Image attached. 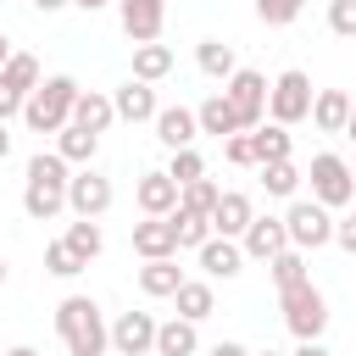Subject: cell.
Masks as SVG:
<instances>
[{"mask_svg":"<svg viewBox=\"0 0 356 356\" xmlns=\"http://www.w3.org/2000/svg\"><path fill=\"white\" fill-rule=\"evenodd\" d=\"M312 200L317 206H345V200H356V178H350V161H339L334 150H323V156H312Z\"/></svg>","mask_w":356,"mask_h":356,"instance_id":"52a82bcc","label":"cell"},{"mask_svg":"<svg viewBox=\"0 0 356 356\" xmlns=\"http://www.w3.org/2000/svg\"><path fill=\"white\" fill-rule=\"evenodd\" d=\"M289 356H334V350H328V345H323V339H300V345H295V350H289Z\"/></svg>","mask_w":356,"mask_h":356,"instance_id":"b9f144b4","label":"cell"},{"mask_svg":"<svg viewBox=\"0 0 356 356\" xmlns=\"http://www.w3.org/2000/svg\"><path fill=\"white\" fill-rule=\"evenodd\" d=\"M178 284H184V273H178V261H172V256H161V261H145V267H139V289H145L150 300H167Z\"/></svg>","mask_w":356,"mask_h":356,"instance_id":"d4e9b609","label":"cell"},{"mask_svg":"<svg viewBox=\"0 0 356 356\" xmlns=\"http://www.w3.org/2000/svg\"><path fill=\"white\" fill-rule=\"evenodd\" d=\"M200 334L189 317H172V323H156V356H195Z\"/></svg>","mask_w":356,"mask_h":356,"instance_id":"7402d4cb","label":"cell"},{"mask_svg":"<svg viewBox=\"0 0 356 356\" xmlns=\"http://www.w3.org/2000/svg\"><path fill=\"white\" fill-rule=\"evenodd\" d=\"M11 156V134H6V122H0V161Z\"/></svg>","mask_w":356,"mask_h":356,"instance_id":"f6af8a7d","label":"cell"},{"mask_svg":"<svg viewBox=\"0 0 356 356\" xmlns=\"http://www.w3.org/2000/svg\"><path fill=\"white\" fill-rule=\"evenodd\" d=\"M345 134H350V139H356V111H350V122H345Z\"/></svg>","mask_w":356,"mask_h":356,"instance_id":"681fc988","label":"cell"},{"mask_svg":"<svg viewBox=\"0 0 356 356\" xmlns=\"http://www.w3.org/2000/svg\"><path fill=\"white\" fill-rule=\"evenodd\" d=\"M6 356H39V350H33V345H17V350H6Z\"/></svg>","mask_w":356,"mask_h":356,"instance_id":"7dc6e473","label":"cell"},{"mask_svg":"<svg viewBox=\"0 0 356 356\" xmlns=\"http://www.w3.org/2000/svg\"><path fill=\"white\" fill-rule=\"evenodd\" d=\"M150 122H156V139H161L167 150H184V145H195V134H200V122H195L189 106H161Z\"/></svg>","mask_w":356,"mask_h":356,"instance_id":"5bb4252c","label":"cell"},{"mask_svg":"<svg viewBox=\"0 0 356 356\" xmlns=\"http://www.w3.org/2000/svg\"><path fill=\"white\" fill-rule=\"evenodd\" d=\"M72 100H78V83H72L67 72H56V78H44V83L22 100V122H28L33 134H61V128L72 122Z\"/></svg>","mask_w":356,"mask_h":356,"instance_id":"3957f363","label":"cell"},{"mask_svg":"<svg viewBox=\"0 0 356 356\" xmlns=\"http://www.w3.org/2000/svg\"><path fill=\"white\" fill-rule=\"evenodd\" d=\"M72 122H78V128H89V134H106V128L117 122L111 95H100V89H78V100H72Z\"/></svg>","mask_w":356,"mask_h":356,"instance_id":"e0dca14e","label":"cell"},{"mask_svg":"<svg viewBox=\"0 0 356 356\" xmlns=\"http://www.w3.org/2000/svg\"><path fill=\"white\" fill-rule=\"evenodd\" d=\"M117 17H122V33L134 44H150V39H161L167 0H117Z\"/></svg>","mask_w":356,"mask_h":356,"instance_id":"30bf717a","label":"cell"},{"mask_svg":"<svg viewBox=\"0 0 356 356\" xmlns=\"http://www.w3.org/2000/svg\"><path fill=\"white\" fill-rule=\"evenodd\" d=\"M200 267H206V278H234V273L245 267V250H239L234 239L211 234V239L200 245Z\"/></svg>","mask_w":356,"mask_h":356,"instance_id":"d6986e66","label":"cell"},{"mask_svg":"<svg viewBox=\"0 0 356 356\" xmlns=\"http://www.w3.org/2000/svg\"><path fill=\"white\" fill-rule=\"evenodd\" d=\"M167 72H172V50H167L161 39L134 44V78H139V83H161Z\"/></svg>","mask_w":356,"mask_h":356,"instance_id":"603a6c76","label":"cell"},{"mask_svg":"<svg viewBox=\"0 0 356 356\" xmlns=\"http://www.w3.org/2000/svg\"><path fill=\"white\" fill-rule=\"evenodd\" d=\"M250 217H256V211H250V195H239V189H222V195H217V206H211V234H222V239H239Z\"/></svg>","mask_w":356,"mask_h":356,"instance_id":"9a60e30c","label":"cell"},{"mask_svg":"<svg viewBox=\"0 0 356 356\" xmlns=\"http://www.w3.org/2000/svg\"><path fill=\"white\" fill-rule=\"evenodd\" d=\"M328 28L339 39H356V0H328Z\"/></svg>","mask_w":356,"mask_h":356,"instance_id":"74e56055","label":"cell"},{"mask_svg":"<svg viewBox=\"0 0 356 356\" xmlns=\"http://www.w3.org/2000/svg\"><path fill=\"white\" fill-rule=\"evenodd\" d=\"M95 150H100V134L78 128V122H67V128L56 134V156H61L67 167H72V161H78V167H89V161H95Z\"/></svg>","mask_w":356,"mask_h":356,"instance_id":"44dd1931","label":"cell"},{"mask_svg":"<svg viewBox=\"0 0 356 356\" xmlns=\"http://www.w3.org/2000/svg\"><path fill=\"white\" fill-rule=\"evenodd\" d=\"M284 234H289L295 250H323V245L334 239V217H328V206H317V200H289Z\"/></svg>","mask_w":356,"mask_h":356,"instance_id":"ba28073f","label":"cell"},{"mask_svg":"<svg viewBox=\"0 0 356 356\" xmlns=\"http://www.w3.org/2000/svg\"><path fill=\"white\" fill-rule=\"evenodd\" d=\"M67 161L56 156V150H39V156H28V184H22V211L33 217V222H50V217H61L67 211Z\"/></svg>","mask_w":356,"mask_h":356,"instance_id":"6da1fadb","label":"cell"},{"mask_svg":"<svg viewBox=\"0 0 356 356\" xmlns=\"http://www.w3.org/2000/svg\"><path fill=\"white\" fill-rule=\"evenodd\" d=\"M350 111H356V95H350Z\"/></svg>","mask_w":356,"mask_h":356,"instance_id":"816d5d0a","label":"cell"},{"mask_svg":"<svg viewBox=\"0 0 356 356\" xmlns=\"http://www.w3.org/2000/svg\"><path fill=\"white\" fill-rule=\"evenodd\" d=\"M61 6H72V0H33V11H44V17H50V11H61Z\"/></svg>","mask_w":356,"mask_h":356,"instance_id":"ee69618b","label":"cell"},{"mask_svg":"<svg viewBox=\"0 0 356 356\" xmlns=\"http://www.w3.org/2000/svg\"><path fill=\"white\" fill-rule=\"evenodd\" d=\"M250 145H256V167L261 161H289V128L284 122H256Z\"/></svg>","mask_w":356,"mask_h":356,"instance_id":"4316f807","label":"cell"},{"mask_svg":"<svg viewBox=\"0 0 356 356\" xmlns=\"http://www.w3.org/2000/svg\"><path fill=\"white\" fill-rule=\"evenodd\" d=\"M78 11H100V6H111V0H72Z\"/></svg>","mask_w":356,"mask_h":356,"instance_id":"bcb514c9","label":"cell"},{"mask_svg":"<svg viewBox=\"0 0 356 356\" xmlns=\"http://www.w3.org/2000/svg\"><path fill=\"white\" fill-rule=\"evenodd\" d=\"M167 178L184 189V184H195V178H206V161L195 156V145H184V150H172V167H167Z\"/></svg>","mask_w":356,"mask_h":356,"instance_id":"d590c367","label":"cell"},{"mask_svg":"<svg viewBox=\"0 0 356 356\" xmlns=\"http://www.w3.org/2000/svg\"><path fill=\"white\" fill-rule=\"evenodd\" d=\"M284 295V323H289V334L295 339H323V328H328V300H323V289L312 284V278H300V284H289V289H278Z\"/></svg>","mask_w":356,"mask_h":356,"instance_id":"277c9868","label":"cell"},{"mask_svg":"<svg viewBox=\"0 0 356 356\" xmlns=\"http://www.w3.org/2000/svg\"><path fill=\"white\" fill-rule=\"evenodd\" d=\"M206 356H250V350H245V345H234V339H217Z\"/></svg>","mask_w":356,"mask_h":356,"instance_id":"7bdbcfd3","label":"cell"},{"mask_svg":"<svg viewBox=\"0 0 356 356\" xmlns=\"http://www.w3.org/2000/svg\"><path fill=\"white\" fill-rule=\"evenodd\" d=\"M111 350H117V356H145V350H156V317H150V312H122V317L111 323Z\"/></svg>","mask_w":356,"mask_h":356,"instance_id":"8fae6325","label":"cell"},{"mask_svg":"<svg viewBox=\"0 0 356 356\" xmlns=\"http://www.w3.org/2000/svg\"><path fill=\"white\" fill-rule=\"evenodd\" d=\"M195 61H200L206 78H222V83H228L234 67H239V61H234V44H222V39H200V44H195Z\"/></svg>","mask_w":356,"mask_h":356,"instance_id":"83f0119b","label":"cell"},{"mask_svg":"<svg viewBox=\"0 0 356 356\" xmlns=\"http://www.w3.org/2000/svg\"><path fill=\"white\" fill-rule=\"evenodd\" d=\"M261 184H267V195H295L300 189V167L295 161H261Z\"/></svg>","mask_w":356,"mask_h":356,"instance_id":"836d02e7","label":"cell"},{"mask_svg":"<svg viewBox=\"0 0 356 356\" xmlns=\"http://www.w3.org/2000/svg\"><path fill=\"white\" fill-rule=\"evenodd\" d=\"M267 117L284 122V128H295V122L312 117V78H306L300 67H289V72H278V78L267 83Z\"/></svg>","mask_w":356,"mask_h":356,"instance_id":"5b68a950","label":"cell"},{"mask_svg":"<svg viewBox=\"0 0 356 356\" xmlns=\"http://www.w3.org/2000/svg\"><path fill=\"white\" fill-rule=\"evenodd\" d=\"M111 106H117V117H122V122H150V117L161 111V106H156V89H150V83H139V78H128V83L111 95Z\"/></svg>","mask_w":356,"mask_h":356,"instance_id":"2e32d148","label":"cell"},{"mask_svg":"<svg viewBox=\"0 0 356 356\" xmlns=\"http://www.w3.org/2000/svg\"><path fill=\"white\" fill-rule=\"evenodd\" d=\"M172 300H178V317H189V323H206V317L217 312L211 284H200V278H184V284L172 289Z\"/></svg>","mask_w":356,"mask_h":356,"instance_id":"484cf974","label":"cell"},{"mask_svg":"<svg viewBox=\"0 0 356 356\" xmlns=\"http://www.w3.org/2000/svg\"><path fill=\"white\" fill-rule=\"evenodd\" d=\"M300 6H306V0H256V17H261L267 28H289V22L300 17Z\"/></svg>","mask_w":356,"mask_h":356,"instance_id":"8d00e7d4","label":"cell"},{"mask_svg":"<svg viewBox=\"0 0 356 356\" xmlns=\"http://www.w3.org/2000/svg\"><path fill=\"white\" fill-rule=\"evenodd\" d=\"M134 250H139L145 261L178 256V228H172V217H145V222H134Z\"/></svg>","mask_w":356,"mask_h":356,"instance_id":"4fadbf2b","label":"cell"},{"mask_svg":"<svg viewBox=\"0 0 356 356\" xmlns=\"http://www.w3.org/2000/svg\"><path fill=\"white\" fill-rule=\"evenodd\" d=\"M0 78H6L17 95H33V89H39V61H33V56H22V50H11V56H6V67H0Z\"/></svg>","mask_w":356,"mask_h":356,"instance_id":"f546056e","label":"cell"},{"mask_svg":"<svg viewBox=\"0 0 356 356\" xmlns=\"http://www.w3.org/2000/svg\"><path fill=\"white\" fill-rule=\"evenodd\" d=\"M222 100L234 106V117H239V134H250V128L267 117V78H261L256 67H234V78L222 83Z\"/></svg>","mask_w":356,"mask_h":356,"instance_id":"8992f818","label":"cell"},{"mask_svg":"<svg viewBox=\"0 0 356 356\" xmlns=\"http://www.w3.org/2000/svg\"><path fill=\"white\" fill-rule=\"evenodd\" d=\"M167 217H172V228H178V250H200V245L211 239V217H200V211H189V206H172Z\"/></svg>","mask_w":356,"mask_h":356,"instance_id":"f1b7e54d","label":"cell"},{"mask_svg":"<svg viewBox=\"0 0 356 356\" xmlns=\"http://www.w3.org/2000/svg\"><path fill=\"white\" fill-rule=\"evenodd\" d=\"M56 334H61L67 356H106V345H111V328L89 295H67L56 306Z\"/></svg>","mask_w":356,"mask_h":356,"instance_id":"7a4b0ae2","label":"cell"},{"mask_svg":"<svg viewBox=\"0 0 356 356\" xmlns=\"http://www.w3.org/2000/svg\"><path fill=\"white\" fill-rule=\"evenodd\" d=\"M261 356H278V350H261Z\"/></svg>","mask_w":356,"mask_h":356,"instance_id":"f5cc1de1","label":"cell"},{"mask_svg":"<svg viewBox=\"0 0 356 356\" xmlns=\"http://www.w3.org/2000/svg\"><path fill=\"white\" fill-rule=\"evenodd\" d=\"M61 239H67V245H72V250H78L83 261H95V256H100V245H106V239H100V222H95V217H78V222H67V234H61Z\"/></svg>","mask_w":356,"mask_h":356,"instance_id":"4dcf8cb0","label":"cell"},{"mask_svg":"<svg viewBox=\"0 0 356 356\" xmlns=\"http://www.w3.org/2000/svg\"><path fill=\"white\" fill-rule=\"evenodd\" d=\"M334 239H339V250H350V256H356V217L334 222Z\"/></svg>","mask_w":356,"mask_h":356,"instance_id":"60d3db41","label":"cell"},{"mask_svg":"<svg viewBox=\"0 0 356 356\" xmlns=\"http://www.w3.org/2000/svg\"><path fill=\"white\" fill-rule=\"evenodd\" d=\"M222 156H228L234 167H256V145H250V134H228V139H222Z\"/></svg>","mask_w":356,"mask_h":356,"instance_id":"f35d334b","label":"cell"},{"mask_svg":"<svg viewBox=\"0 0 356 356\" xmlns=\"http://www.w3.org/2000/svg\"><path fill=\"white\" fill-rule=\"evenodd\" d=\"M22 100H28V95H17V89H11L6 78H0V122H11V117H22Z\"/></svg>","mask_w":356,"mask_h":356,"instance_id":"ab89813d","label":"cell"},{"mask_svg":"<svg viewBox=\"0 0 356 356\" xmlns=\"http://www.w3.org/2000/svg\"><path fill=\"white\" fill-rule=\"evenodd\" d=\"M6 56H11V39H6V33H0V67H6Z\"/></svg>","mask_w":356,"mask_h":356,"instance_id":"c3c4849f","label":"cell"},{"mask_svg":"<svg viewBox=\"0 0 356 356\" xmlns=\"http://www.w3.org/2000/svg\"><path fill=\"white\" fill-rule=\"evenodd\" d=\"M267 267H273V284H278V289H289V284H300V278H306V250L284 245V250H278Z\"/></svg>","mask_w":356,"mask_h":356,"instance_id":"d6a6232c","label":"cell"},{"mask_svg":"<svg viewBox=\"0 0 356 356\" xmlns=\"http://www.w3.org/2000/svg\"><path fill=\"white\" fill-rule=\"evenodd\" d=\"M350 178H356V167H350Z\"/></svg>","mask_w":356,"mask_h":356,"instance_id":"db71d44e","label":"cell"},{"mask_svg":"<svg viewBox=\"0 0 356 356\" xmlns=\"http://www.w3.org/2000/svg\"><path fill=\"white\" fill-rule=\"evenodd\" d=\"M195 122H200V134H217V139L239 134V117H234V106H228L222 95H206V100L195 106Z\"/></svg>","mask_w":356,"mask_h":356,"instance_id":"cb8c5ba5","label":"cell"},{"mask_svg":"<svg viewBox=\"0 0 356 356\" xmlns=\"http://www.w3.org/2000/svg\"><path fill=\"white\" fill-rule=\"evenodd\" d=\"M312 122H317L323 134H345V122H350V95H345V89L312 95Z\"/></svg>","mask_w":356,"mask_h":356,"instance_id":"ffe728a7","label":"cell"},{"mask_svg":"<svg viewBox=\"0 0 356 356\" xmlns=\"http://www.w3.org/2000/svg\"><path fill=\"white\" fill-rule=\"evenodd\" d=\"M111 178H100L95 167H83V172H72L67 178V206L78 211V217H106L111 211Z\"/></svg>","mask_w":356,"mask_h":356,"instance_id":"9c48e42d","label":"cell"},{"mask_svg":"<svg viewBox=\"0 0 356 356\" xmlns=\"http://www.w3.org/2000/svg\"><path fill=\"white\" fill-rule=\"evenodd\" d=\"M44 267H50L56 278H78V273H83L89 261H83V256H78V250H72L67 239H50V245H44Z\"/></svg>","mask_w":356,"mask_h":356,"instance_id":"1f68e13d","label":"cell"},{"mask_svg":"<svg viewBox=\"0 0 356 356\" xmlns=\"http://www.w3.org/2000/svg\"><path fill=\"white\" fill-rule=\"evenodd\" d=\"M134 200H139V211H145V217H167V211L178 206V184H172L167 172H145V178H139V189H134Z\"/></svg>","mask_w":356,"mask_h":356,"instance_id":"ac0fdd59","label":"cell"},{"mask_svg":"<svg viewBox=\"0 0 356 356\" xmlns=\"http://www.w3.org/2000/svg\"><path fill=\"white\" fill-rule=\"evenodd\" d=\"M284 245H289L284 217H250V222H245V234H239V250H245L250 261H273Z\"/></svg>","mask_w":356,"mask_h":356,"instance_id":"7c38bea8","label":"cell"},{"mask_svg":"<svg viewBox=\"0 0 356 356\" xmlns=\"http://www.w3.org/2000/svg\"><path fill=\"white\" fill-rule=\"evenodd\" d=\"M217 195H222V189H217L211 178H195V184H184V189H178V206H189V211H200V217H211V206H217Z\"/></svg>","mask_w":356,"mask_h":356,"instance_id":"e575fe53","label":"cell"},{"mask_svg":"<svg viewBox=\"0 0 356 356\" xmlns=\"http://www.w3.org/2000/svg\"><path fill=\"white\" fill-rule=\"evenodd\" d=\"M0 284H6V261H0Z\"/></svg>","mask_w":356,"mask_h":356,"instance_id":"f907efd6","label":"cell"}]
</instances>
